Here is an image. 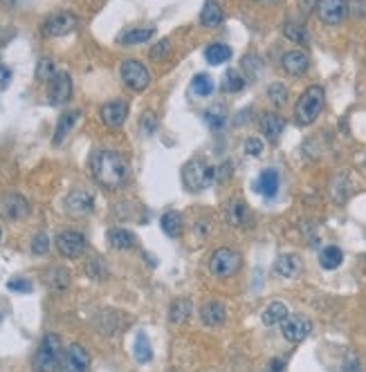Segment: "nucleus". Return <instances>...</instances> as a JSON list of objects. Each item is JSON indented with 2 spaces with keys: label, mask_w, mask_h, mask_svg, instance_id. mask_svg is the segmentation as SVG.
Listing matches in <instances>:
<instances>
[{
  "label": "nucleus",
  "mask_w": 366,
  "mask_h": 372,
  "mask_svg": "<svg viewBox=\"0 0 366 372\" xmlns=\"http://www.w3.org/2000/svg\"><path fill=\"white\" fill-rule=\"evenodd\" d=\"M90 173L103 189H119L128 175V162L111 148H95L90 155Z\"/></svg>",
  "instance_id": "obj_1"
},
{
  "label": "nucleus",
  "mask_w": 366,
  "mask_h": 372,
  "mask_svg": "<svg viewBox=\"0 0 366 372\" xmlns=\"http://www.w3.org/2000/svg\"><path fill=\"white\" fill-rule=\"evenodd\" d=\"M61 356H63V343L59 334H45L32 356V370L34 372H59Z\"/></svg>",
  "instance_id": "obj_2"
},
{
  "label": "nucleus",
  "mask_w": 366,
  "mask_h": 372,
  "mask_svg": "<svg viewBox=\"0 0 366 372\" xmlns=\"http://www.w3.org/2000/svg\"><path fill=\"white\" fill-rule=\"evenodd\" d=\"M324 88L322 86H310L301 92V97L295 105V119L299 126H310L312 121H317V117L324 110Z\"/></svg>",
  "instance_id": "obj_3"
},
{
  "label": "nucleus",
  "mask_w": 366,
  "mask_h": 372,
  "mask_svg": "<svg viewBox=\"0 0 366 372\" xmlns=\"http://www.w3.org/2000/svg\"><path fill=\"white\" fill-rule=\"evenodd\" d=\"M211 182H216V166H211L209 162L200 157L187 162L185 168H182V184H185V189L191 193L205 191Z\"/></svg>",
  "instance_id": "obj_4"
},
{
  "label": "nucleus",
  "mask_w": 366,
  "mask_h": 372,
  "mask_svg": "<svg viewBox=\"0 0 366 372\" xmlns=\"http://www.w3.org/2000/svg\"><path fill=\"white\" fill-rule=\"evenodd\" d=\"M240 262L243 258L236 249H232V247H220V249H216L209 258V272L216 278H220V281H225V278H232L240 269Z\"/></svg>",
  "instance_id": "obj_5"
},
{
  "label": "nucleus",
  "mask_w": 366,
  "mask_h": 372,
  "mask_svg": "<svg viewBox=\"0 0 366 372\" xmlns=\"http://www.w3.org/2000/svg\"><path fill=\"white\" fill-rule=\"evenodd\" d=\"M119 74L124 86L133 92H144L151 83V72L146 70L144 63H140V61L135 58H126L119 68Z\"/></svg>",
  "instance_id": "obj_6"
},
{
  "label": "nucleus",
  "mask_w": 366,
  "mask_h": 372,
  "mask_svg": "<svg viewBox=\"0 0 366 372\" xmlns=\"http://www.w3.org/2000/svg\"><path fill=\"white\" fill-rule=\"evenodd\" d=\"M79 25L77 16L70 11H56L52 16H48L41 23V34L48 36V38H59V36H66L70 32H74V27Z\"/></svg>",
  "instance_id": "obj_7"
},
{
  "label": "nucleus",
  "mask_w": 366,
  "mask_h": 372,
  "mask_svg": "<svg viewBox=\"0 0 366 372\" xmlns=\"http://www.w3.org/2000/svg\"><path fill=\"white\" fill-rule=\"evenodd\" d=\"M63 209L72 218H83V215L93 213L95 209V195L88 189H72L66 200H63Z\"/></svg>",
  "instance_id": "obj_8"
},
{
  "label": "nucleus",
  "mask_w": 366,
  "mask_h": 372,
  "mask_svg": "<svg viewBox=\"0 0 366 372\" xmlns=\"http://www.w3.org/2000/svg\"><path fill=\"white\" fill-rule=\"evenodd\" d=\"M86 247H88L86 236L79 234V231L68 229V231H61V234L56 236V249L63 258H70V260L81 258L83 252H86Z\"/></svg>",
  "instance_id": "obj_9"
},
{
  "label": "nucleus",
  "mask_w": 366,
  "mask_h": 372,
  "mask_svg": "<svg viewBox=\"0 0 366 372\" xmlns=\"http://www.w3.org/2000/svg\"><path fill=\"white\" fill-rule=\"evenodd\" d=\"M312 332V323L303 314H288V319L281 323V334L290 343H301Z\"/></svg>",
  "instance_id": "obj_10"
},
{
  "label": "nucleus",
  "mask_w": 366,
  "mask_h": 372,
  "mask_svg": "<svg viewBox=\"0 0 366 372\" xmlns=\"http://www.w3.org/2000/svg\"><path fill=\"white\" fill-rule=\"evenodd\" d=\"M88 368H90V354L83 346L72 343L63 350L59 372H88Z\"/></svg>",
  "instance_id": "obj_11"
},
{
  "label": "nucleus",
  "mask_w": 366,
  "mask_h": 372,
  "mask_svg": "<svg viewBox=\"0 0 366 372\" xmlns=\"http://www.w3.org/2000/svg\"><path fill=\"white\" fill-rule=\"evenodd\" d=\"M0 215L9 222H19L29 215V202L19 193H7L0 197Z\"/></svg>",
  "instance_id": "obj_12"
},
{
  "label": "nucleus",
  "mask_w": 366,
  "mask_h": 372,
  "mask_svg": "<svg viewBox=\"0 0 366 372\" xmlns=\"http://www.w3.org/2000/svg\"><path fill=\"white\" fill-rule=\"evenodd\" d=\"M72 97V79L68 72H56L48 81V101L52 105H63Z\"/></svg>",
  "instance_id": "obj_13"
},
{
  "label": "nucleus",
  "mask_w": 366,
  "mask_h": 372,
  "mask_svg": "<svg viewBox=\"0 0 366 372\" xmlns=\"http://www.w3.org/2000/svg\"><path fill=\"white\" fill-rule=\"evenodd\" d=\"M348 14L346 0H319L317 3V16L324 25H340Z\"/></svg>",
  "instance_id": "obj_14"
},
{
  "label": "nucleus",
  "mask_w": 366,
  "mask_h": 372,
  "mask_svg": "<svg viewBox=\"0 0 366 372\" xmlns=\"http://www.w3.org/2000/svg\"><path fill=\"white\" fill-rule=\"evenodd\" d=\"M99 117L103 121V126L119 128V126H124V121L128 117V105L124 101H108V103L101 105Z\"/></svg>",
  "instance_id": "obj_15"
},
{
  "label": "nucleus",
  "mask_w": 366,
  "mask_h": 372,
  "mask_svg": "<svg viewBox=\"0 0 366 372\" xmlns=\"http://www.w3.org/2000/svg\"><path fill=\"white\" fill-rule=\"evenodd\" d=\"M281 66L290 76H301V74H306V70L310 68V58L303 50H290V52L283 54Z\"/></svg>",
  "instance_id": "obj_16"
},
{
  "label": "nucleus",
  "mask_w": 366,
  "mask_h": 372,
  "mask_svg": "<svg viewBox=\"0 0 366 372\" xmlns=\"http://www.w3.org/2000/svg\"><path fill=\"white\" fill-rule=\"evenodd\" d=\"M200 321L205 328H220L227 321V309L220 301H207L200 307Z\"/></svg>",
  "instance_id": "obj_17"
},
{
  "label": "nucleus",
  "mask_w": 366,
  "mask_h": 372,
  "mask_svg": "<svg viewBox=\"0 0 366 372\" xmlns=\"http://www.w3.org/2000/svg\"><path fill=\"white\" fill-rule=\"evenodd\" d=\"M223 220L230 224V227H243L248 220V207L243 200L234 197V200H227L223 205Z\"/></svg>",
  "instance_id": "obj_18"
},
{
  "label": "nucleus",
  "mask_w": 366,
  "mask_h": 372,
  "mask_svg": "<svg viewBox=\"0 0 366 372\" xmlns=\"http://www.w3.org/2000/svg\"><path fill=\"white\" fill-rule=\"evenodd\" d=\"M274 272L281 278H299L303 272V262L297 254H283L274 262Z\"/></svg>",
  "instance_id": "obj_19"
},
{
  "label": "nucleus",
  "mask_w": 366,
  "mask_h": 372,
  "mask_svg": "<svg viewBox=\"0 0 366 372\" xmlns=\"http://www.w3.org/2000/svg\"><path fill=\"white\" fill-rule=\"evenodd\" d=\"M106 240H108V244L113 247V249H133L135 247V236L131 234L128 229L124 227H113L108 229V234H106Z\"/></svg>",
  "instance_id": "obj_20"
},
{
  "label": "nucleus",
  "mask_w": 366,
  "mask_h": 372,
  "mask_svg": "<svg viewBox=\"0 0 366 372\" xmlns=\"http://www.w3.org/2000/svg\"><path fill=\"white\" fill-rule=\"evenodd\" d=\"M256 191L263 197H274L279 191V173L274 168H265L256 180Z\"/></svg>",
  "instance_id": "obj_21"
},
{
  "label": "nucleus",
  "mask_w": 366,
  "mask_h": 372,
  "mask_svg": "<svg viewBox=\"0 0 366 372\" xmlns=\"http://www.w3.org/2000/svg\"><path fill=\"white\" fill-rule=\"evenodd\" d=\"M79 119V113L77 110H68L59 117L56 121V128H54V137H52V144L59 146V144H63V139L70 135V130L74 128V123H77Z\"/></svg>",
  "instance_id": "obj_22"
},
{
  "label": "nucleus",
  "mask_w": 366,
  "mask_h": 372,
  "mask_svg": "<svg viewBox=\"0 0 366 372\" xmlns=\"http://www.w3.org/2000/svg\"><path fill=\"white\" fill-rule=\"evenodd\" d=\"M45 283H48V287L56 294L66 291L68 285H70V272L66 267H61V265H54V267L48 269V274H45Z\"/></svg>",
  "instance_id": "obj_23"
},
{
  "label": "nucleus",
  "mask_w": 366,
  "mask_h": 372,
  "mask_svg": "<svg viewBox=\"0 0 366 372\" xmlns=\"http://www.w3.org/2000/svg\"><path fill=\"white\" fill-rule=\"evenodd\" d=\"M283 128H285V121L279 115H274V113L263 115V119H261V133H263L265 139H270V142H279Z\"/></svg>",
  "instance_id": "obj_24"
},
{
  "label": "nucleus",
  "mask_w": 366,
  "mask_h": 372,
  "mask_svg": "<svg viewBox=\"0 0 366 372\" xmlns=\"http://www.w3.org/2000/svg\"><path fill=\"white\" fill-rule=\"evenodd\" d=\"M193 314V305L189 299H176L171 305H169V321L173 325H185Z\"/></svg>",
  "instance_id": "obj_25"
},
{
  "label": "nucleus",
  "mask_w": 366,
  "mask_h": 372,
  "mask_svg": "<svg viewBox=\"0 0 366 372\" xmlns=\"http://www.w3.org/2000/svg\"><path fill=\"white\" fill-rule=\"evenodd\" d=\"M288 305L285 303H281V301H272L265 309H263V314H261V319H263V323L268 325V328H274V325H281L285 319H288Z\"/></svg>",
  "instance_id": "obj_26"
},
{
  "label": "nucleus",
  "mask_w": 366,
  "mask_h": 372,
  "mask_svg": "<svg viewBox=\"0 0 366 372\" xmlns=\"http://www.w3.org/2000/svg\"><path fill=\"white\" fill-rule=\"evenodd\" d=\"M160 227L169 238H180L185 231V222H182V215L178 211H166L160 220Z\"/></svg>",
  "instance_id": "obj_27"
},
{
  "label": "nucleus",
  "mask_w": 366,
  "mask_h": 372,
  "mask_svg": "<svg viewBox=\"0 0 366 372\" xmlns=\"http://www.w3.org/2000/svg\"><path fill=\"white\" fill-rule=\"evenodd\" d=\"M153 36H156L153 27H135V29H128V32L121 34L119 43L121 45H142V43H148Z\"/></svg>",
  "instance_id": "obj_28"
},
{
  "label": "nucleus",
  "mask_w": 366,
  "mask_h": 372,
  "mask_svg": "<svg viewBox=\"0 0 366 372\" xmlns=\"http://www.w3.org/2000/svg\"><path fill=\"white\" fill-rule=\"evenodd\" d=\"M200 23L205 27H218L223 23V7L216 0H207L203 11H200Z\"/></svg>",
  "instance_id": "obj_29"
},
{
  "label": "nucleus",
  "mask_w": 366,
  "mask_h": 372,
  "mask_svg": "<svg viewBox=\"0 0 366 372\" xmlns=\"http://www.w3.org/2000/svg\"><path fill=\"white\" fill-rule=\"evenodd\" d=\"M342 262H344V252L335 244L326 247V249H322V254H319V265H322L324 269H328V272L337 269Z\"/></svg>",
  "instance_id": "obj_30"
},
{
  "label": "nucleus",
  "mask_w": 366,
  "mask_h": 372,
  "mask_svg": "<svg viewBox=\"0 0 366 372\" xmlns=\"http://www.w3.org/2000/svg\"><path fill=\"white\" fill-rule=\"evenodd\" d=\"M205 58L211 66H223L225 61L232 58V48H227V45H223V43H211L205 50Z\"/></svg>",
  "instance_id": "obj_31"
},
{
  "label": "nucleus",
  "mask_w": 366,
  "mask_h": 372,
  "mask_svg": "<svg viewBox=\"0 0 366 372\" xmlns=\"http://www.w3.org/2000/svg\"><path fill=\"white\" fill-rule=\"evenodd\" d=\"M133 354L137 363H148L151 359H153V350H151V343L144 332H137L135 336V346H133Z\"/></svg>",
  "instance_id": "obj_32"
},
{
  "label": "nucleus",
  "mask_w": 366,
  "mask_h": 372,
  "mask_svg": "<svg viewBox=\"0 0 366 372\" xmlns=\"http://www.w3.org/2000/svg\"><path fill=\"white\" fill-rule=\"evenodd\" d=\"M205 121H207L209 128L220 130V128L225 126V123H227V110H225V105H223V103H213L211 108H207Z\"/></svg>",
  "instance_id": "obj_33"
},
{
  "label": "nucleus",
  "mask_w": 366,
  "mask_h": 372,
  "mask_svg": "<svg viewBox=\"0 0 366 372\" xmlns=\"http://www.w3.org/2000/svg\"><path fill=\"white\" fill-rule=\"evenodd\" d=\"M191 92H193L195 97H209L211 92H213L211 76H207V74H195L193 81H191Z\"/></svg>",
  "instance_id": "obj_34"
},
{
  "label": "nucleus",
  "mask_w": 366,
  "mask_h": 372,
  "mask_svg": "<svg viewBox=\"0 0 366 372\" xmlns=\"http://www.w3.org/2000/svg\"><path fill=\"white\" fill-rule=\"evenodd\" d=\"M245 88V79L240 76L238 70H227L225 76H223V90L225 92H240Z\"/></svg>",
  "instance_id": "obj_35"
},
{
  "label": "nucleus",
  "mask_w": 366,
  "mask_h": 372,
  "mask_svg": "<svg viewBox=\"0 0 366 372\" xmlns=\"http://www.w3.org/2000/svg\"><path fill=\"white\" fill-rule=\"evenodd\" d=\"M283 34H285V38H290L293 43L308 45V32H306V27H303V25L285 23V27H283Z\"/></svg>",
  "instance_id": "obj_36"
},
{
  "label": "nucleus",
  "mask_w": 366,
  "mask_h": 372,
  "mask_svg": "<svg viewBox=\"0 0 366 372\" xmlns=\"http://www.w3.org/2000/svg\"><path fill=\"white\" fill-rule=\"evenodd\" d=\"M56 72H59V70L54 68V61L48 58V56H43V58L39 61V66H36V79H39V81H50Z\"/></svg>",
  "instance_id": "obj_37"
},
{
  "label": "nucleus",
  "mask_w": 366,
  "mask_h": 372,
  "mask_svg": "<svg viewBox=\"0 0 366 372\" xmlns=\"http://www.w3.org/2000/svg\"><path fill=\"white\" fill-rule=\"evenodd\" d=\"M268 97H270V101L274 103V105H283L285 101H288V88L283 86V83H272L270 88H268Z\"/></svg>",
  "instance_id": "obj_38"
},
{
  "label": "nucleus",
  "mask_w": 366,
  "mask_h": 372,
  "mask_svg": "<svg viewBox=\"0 0 366 372\" xmlns=\"http://www.w3.org/2000/svg\"><path fill=\"white\" fill-rule=\"evenodd\" d=\"M29 249H32L34 256H45V254H48L50 252V238H48V234H36Z\"/></svg>",
  "instance_id": "obj_39"
},
{
  "label": "nucleus",
  "mask_w": 366,
  "mask_h": 372,
  "mask_svg": "<svg viewBox=\"0 0 366 372\" xmlns=\"http://www.w3.org/2000/svg\"><path fill=\"white\" fill-rule=\"evenodd\" d=\"M156 128H158V117H156V113H153V110H146V113L140 117V130H142L144 135H153Z\"/></svg>",
  "instance_id": "obj_40"
},
{
  "label": "nucleus",
  "mask_w": 366,
  "mask_h": 372,
  "mask_svg": "<svg viewBox=\"0 0 366 372\" xmlns=\"http://www.w3.org/2000/svg\"><path fill=\"white\" fill-rule=\"evenodd\" d=\"M169 50H171V41H169V38H162V41H158V43L153 45V48H151L148 56L153 58V61H162V58H166Z\"/></svg>",
  "instance_id": "obj_41"
},
{
  "label": "nucleus",
  "mask_w": 366,
  "mask_h": 372,
  "mask_svg": "<svg viewBox=\"0 0 366 372\" xmlns=\"http://www.w3.org/2000/svg\"><path fill=\"white\" fill-rule=\"evenodd\" d=\"M332 197L337 200V202H344L348 197V182H346V175H340L337 180L332 182Z\"/></svg>",
  "instance_id": "obj_42"
},
{
  "label": "nucleus",
  "mask_w": 366,
  "mask_h": 372,
  "mask_svg": "<svg viewBox=\"0 0 366 372\" xmlns=\"http://www.w3.org/2000/svg\"><path fill=\"white\" fill-rule=\"evenodd\" d=\"M7 289L16 291V294H29L32 291V283L25 281V278H11V281L7 283Z\"/></svg>",
  "instance_id": "obj_43"
},
{
  "label": "nucleus",
  "mask_w": 366,
  "mask_h": 372,
  "mask_svg": "<svg viewBox=\"0 0 366 372\" xmlns=\"http://www.w3.org/2000/svg\"><path fill=\"white\" fill-rule=\"evenodd\" d=\"M243 148H245V153L252 155V157H258V155L263 153V142L261 139H256V137H250V139H245Z\"/></svg>",
  "instance_id": "obj_44"
},
{
  "label": "nucleus",
  "mask_w": 366,
  "mask_h": 372,
  "mask_svg": "<svg viewBox=\"0 0 366 372\" xmlns=\"http://www.w3.org/2000/svg\"><path fill=\"white\" fill-rule=\"evenodd\" d=\"M193 229H195V236L198 238H207L209 231H211V220L209 218H200V220L193 224Z\"/></svg>",
  "instance_id": "obj_45"
},
{
  "label": "nucleus",
  "mask_w": 366,
  "mask_h": 372,
  "mask_svg": "<svg viewBox=\"0 0 366 372\" xmlns=\"http://www.w3.org/2000/svg\"><path fill=\"white\" fill-rule=\"evenodd\" d=\"M232 177V162H223L220 166H216V182H225Z\"/></svg>",
  "instance_id": "obj_46"
},
{
  "label": "nucleus",
  "mask_w": 366,
  "mask_h": 372,
  "mask_svg": "<svg viewBox=\"0 0 366 372\" xmlns=\"http://www.w3.org/2000/svg\"><path fill=\"white\" fill-rule=\"evenodd\" d=\"M9 83H11V70L5 63H0V90H7Z\"/></svg>",
  "instance_id": "obj_47"
},
{
  "label": "nucleus",
  "mask_w": 366,
  "mask_h": 372,
  "mask_svg": "<svg viewBox=\"0 0 366 372\" xmlns=\"http://www.w3.org/2000/svg\"><path fill=\"white\" fill-rule=\"evenodd\" d=\"M344 372H360V359L355 354H348L344 361Z\"/></svg>",
  "instance_id": "obj_48"
},
{
  "label": "nucleus",
  "mask_w": 366,
  "mask_h": 372,
  "mask_svg": "<svg viewBox=\"0 0 366 372\" xmlns=\"http://www.w3.org/2000/svg\"><path fill=\"white\" fill-rule=\"evenodd\" d=\"M285 370V361L283 359H270V363L265 366L263 372H283Z\"/></svg>",
  "instance_id": "obj_49"
},
{
  "label": "nucleus",
  "mask_w": 366,
  "mask_h": 372,
  "mask_svg": "<svg viewBox=\"0 0 366 372\" xmlns=\"http://www.w3.org/2000/svg\"><path fill=\"white\" fill-rule=\"evenodd\" d=\"M317 3H319V0H299V5H301V11L306 14V16H308V14H310V9H312V7L317 9Z\"/></svg>",
  "instance_id": "obj_50"
},
{
  "label": "nucleus",
  "mask_w": 366,
  "mask_h": 372,
  "mask_svg": "<svg viewBox=\"0 0 366 372\" xmlns=\"http://www.w3.org/2000/svg\"><path fill=\"white\" fill-rule=\"evenodd\" d=\"M99 269H101V262H99V260H93V262H90V265H88V274H90V278H101V276H99Z\"/></svg>",
  "instance_id": "obj_51"
},
{
  "label": "nucleus",
  "mask_w": 366,
  "mask_h": 372,
  "mask_svg": "<svg viewBox=\"0 0 366 372\" xmlns=\"http://www.w3.org/2000/svg\"><path fill=\"white\" fill-rule=\"evenodd\" d=\"M258 5H279L281 0H256Z\"/></svg>",
  "instance_id": "obj_52"
},
{
  "label": "nucleus",
  "mask_w": 366,
  "mask_h": 372,
  "mask_svg": "<svg viewBox=\"0 0 366 372\" xmlns=\"http://www.w3.org/2000/svg\"><path fill=\"white\" fill-rule=\"evenodd\" d=\"M0 238H3V229H0Z\"/></svg>",
  "instance_id": "obj_53"
},
{
  "label": "nucleus",
  "mask_w": 366,
  "mask_h": 372,
  "mask_svg": "<svg viewBox=\"0 0 366 372\" xmlns=\"http://www.w3.org/2000/svg\"><path fill=\"white\" fill-rule=\"evenodd\" d=\"M7 3H14V0H7Z\"/></svg>",
  "instance_id": "obj_54"
}]
</instances>
